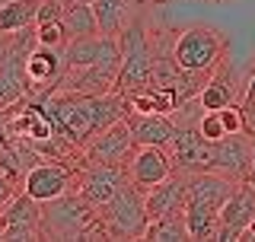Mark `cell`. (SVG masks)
Here are the masks:
<instances>
[{"mask_svg":"<svg viewBox=\"0 0 255 242\" xmlns=\"http://www.w3.org/2000/svg\"><path fill=\"white\" fill-rule=\"evenodd\" d=\"M118 42H122V70H118V86L115 93H137L143 86H150V80H153V64H156V51H153V42H150L147 35V26H143V19L128 22V29L118 35Z\"/></svg>","mask_w":255,"mask_h":242,"instance_id":"1","label":"cell"},{"mask_svg":"<svg viewBox=\"0 0 255 242\" xmlns=\"http://www.w3.org/2000/svg\"><path fill=\"white\" fill-rule=\"evenodd\" d=\"M99 214L96 207L80 195L77 188L64 191V195L51 198L42 204V239H80L83 227Z\"/></svg>","mask_w":255,"mask_h":242,"instance_id":"2","label":"cell"},{"mask_svg":"<svg viewBox=\"0 0 255 242\" xmlns=\"http://www.w3.org/2000/svg\"><path fill=\"white\" fill-rule=\"evenodd\" d=\"M227 51V38L220 32H214L211 26H191L185 32H179L172 42V58L182 70L201 74V70H214L217 61Z\"/></svg>","mask_w":255,"mask_h":242,"instance_id":"3","label":"cell"},{"mask_svg":"<svg viewBox=\"0 0 255 242\" xmlns=\"http://www.w3.org/2000/svg\"><path fill=\"white\" fill-rule=\"evenodd\" d=\"M106 220L112 223L115 230V239H143L147 233V223H150V214H147V191L140 185L128 182L115 198H112L109 207H102Z\"/></svg>","mask_w":255,"mask_h":242,"instance_id":"4","label":"cell"},{"mask_svg":"<svg viewBox=\"0 0 255 242\" xmlns=\"http://www.w3.org/2000/svg\"><path fill=\"white\" fill-rule=\"evenodd\" d=\"M131 182V169L115 166V163H83L77 169V182L74 188L83 195L96 211L112 204V198Z\"/></svg>","mask_w":255,"mask_h":242,"instance_id":"5","label":"cell"},{"mask_svg":"<svg viewBox=\"0 0 255 242\" xmlns=\"http://www.w3.org/2000/svg\"><path fill=\"white\" fill-rule=\"evenodd\" d=\"M42 239V201L16 191L0 211V242H38Z\"/></svg>","mask_w":255,"mask_h":242,"instance_id":"6","label":"cell"},{"mask_svg":"<svg viewBox=\"0 0 255 242\" xmlns=\"http://www.w3.org/2000/svg\"><path fill=\"white\" fill-rule=\"evenodd\" d=\"M64 70H67V58H64V48H48V45H35L26 58V86H29V96L35 99H45L48 93L58 90Z\"/></svg>","mask_w":255,"mask_h":242,"instance_id":"7","label":"cell"},{"mask_svg":"<svg viewBox=\"0 0 255 242\" xmlns=\"http://www.w3.org/2000/svg\"><path fill=\"white\" fill-rule=\"evenodd\" d=\"M134 147H137V140H134V131H131V124H128V118H125V121H118V124L106 127V131L93 134L80 150H83V163L128 166V163H131Z\"/></svg>","mask_w":255,"mask_h":242,"instance_id":"8","label":"cell"},{"mask_svg":"<svg viewBox=\"0 0 255 242\" xmlns=\"http://www.w3.org/2000/svg\"><path fill=\"white\" fill-rule=\"evenodd\" d=\"M211 172L230 175L236 182H246L252 172V131L227 134L220 140H211Z\"/></svg>","mask_w":255,"mask_h":242,"instance_id":"9","label":"cell"},{"mask_svg":"<svg viewBox=\"0 0 255 242\" xmlns=\"http://www.w3.org/2000/svg\"><path fill=\"white\" fill-rule=\"evenodd\" d=\"M255 220V185L239 182L236 191L227 198V204L220 207V227L214 233V242H239L249 233Z\"/></svg>","mask_w":255,"mask_h":242,"instance_id":"10","label":"cell"},{"mask_svg":"<svg viewBox=\"0 0 255 242\" xmlns=\"http://www.w3.org/2000/svg\"><path fill=\"white\" fill-rule=\"evenodd\" d=\"M118 70H122V58L93 64V67H67L54 93H77V96H106V93H115Z\"/></svg>","mask_w":255,"mask_h":242,"instance_id":"11","label":"cell"},{"mask_svg":"<svg viewBox=\"0 0 255 242\" xmlns=\"http://www.w3.org/2000/svg\"><path fill=\"white\" fill-rule=\"evenodd\" d=\"M77 182V169L61 163V159H42V163H35L26 172V179H22V191L32 195L35 201H51L64 195V191H70Z\"/></svg>","mask_w":255,"mask_h":242,"instance_id":"12","label":"cell"},{"mask_svg":"<svg viewBox=\"0 0 255 242\" xmlns=\"http://www.w3.org/2000/svg\"><path fill=\"white\" fill-rule=\"evenodd\" d=\"M128 169H131V182L147 191V188H153V185H159L163 179H169V175L175 172V163H172V153L166 147H156V143H137L134 153H131Z\"/></svg>","mask_w":255,"mask_h":242,"instance_id":"13","label":"cell"},{"mask_svg":"<svg viewBox=\"0 0 255 242\" xmlns=\"http://www.w3.org/2000/svg\"><path fill=\"white\" fill-rule=\"evenodd\" d=\"M236 179L220 172H195L188 175V198L185 207H201V211H217L227 204V198L236 191Z\"/></svg>","mask_w":255,"mask_h":242,"instance_id":"14","label":"cell"},{"mask_svg":"<svg viewBox=\"0 0 255 242\" xmlns=\"http://www.w3.org/2000/svg\"><path fill=\"white\" fill-rule=\"evenodd\" d=\"M64 58H67V67H93V64L102 61H118L122 58V42L115 35H83V38H70L67 48H64Z\"/></svg>","mask_w":255,"mask_h":242,"instance_id":"15","label":"cell"},{"mask_svg":"<svg viewBox=\"0 0 255 242\" xmlns=\"http://www.w3.org/2000/svg\"><path fill=\"white\" fill-rule=\"evenodd\" d=\"M185 198H188V172H175L169 179H163L159 185L147 188V214L150 220L156 217H169V214H182L185 211Z\"/></svg>","mask_w":255,"mask_h":242,"instance_id":"16","label":"cell"},{"mask_svg":"<svg viewBox=\"0 0 255 242\" xmlns=\"http://www.w3.org/2000/svg\"><path fill=\"white\" fill-rule=\"evenodd\" d=\"M128 124L137 143H156V147L172 150L175 137H179V121L172 115H159V112H131Z\"/></svg>","mask_w":255,"mask_h":242,"instance_id":"17","label":"cell"},{"mask_svg":"<svg viewBox=\"0 0 255 242\" xmlns=\"http://www.w3.org/2000/svg\"><path fill=\"white\" fill-rule=\"evenodd\" d=\"M198 99H201V106L207 112H220V109H227V106L236 102V74L223 58L217 61V67L211 70V80H207L204 90L198 93Z\"/></svg>","mask_w":255,"mask_h":242,"instance_id":"18","label":"cell"},{"mask_svg":"<svg viewBox=\"0 0 255 242\" xmlns=\"http://www.w3.org/2000/svg\"><path fill=\"white\" fill-rule=\"evenodd\" d=\"M93 3V13H96V22H99V32L102 35H122L131 22V0H90Z\"/></svg>","mask_w":255,"mask_h":242,"instance_id":"19","label":"cell"},{"mask_svg":"<svg viewBox=\"0 0 255 242\" xmlns=\"http://www.w3.org/2000/svg\"><path fill=\"white\" fill-rule=\"evenodd\" d=\"M42 0H3L0 3V32H19L35 26V13Z\"/></svg>","mask_w":255,"mask_h":242,"instance_id":"20","label":"cell"},{"mask_svg":"<svg viewBox=\"0 0 255 242\" xmlns=\"http://www.w3.org/2000/svg\"><path fill=\"white\" fill-rule=\"evenodd\" d=\"M143 239H150V242H188V239H191V230H188L185 211L150 220V223H147V233H143Z\"/></svg>","mask_w":255,"mask_h":242,"instance_id":"21","label":"cell"},{"mask_svg":"<svg viewBox=\"0 0 255 242\" xmlns=\"http://www.w3.org/2000/svg\"><path fill=\"white\" fill-rule=\"evenodd\" d=\"M64 26H67L70 38L96 35V32H99V22H96V13H93L90 0H67V6H64Z\"/></svg>","mask_w":255,"mask_h":242,"instance_id":"22","label":"cell"},{"mask_svg":"<svg viewBox=\"0 0 255 242\" xmlns=\"http://www.w3.org/2000/svg\"><path fill=\"white\" fill-rule=\"evenodd\" d=\"M35 42L48 45V48H67L70 32L64 26V19H51V22H38L35 26Z\"/></svg>","mask_w":255,"mask_h":242,"instance_id":"23","label":"cell"},{"mask_svg":"<svg viewBox=\"0 0 255 242\" xmlns=\"http://www.w3.org/2000/svg\"><path fill=\"white\" fill-rule=\"evenodd\" d=\"M198 127H201V134L207 140H220V137H227V124H223V115L220 112H201V121H198Z\"/></svg>","mask_w":255,"mask_h":242,"instance_id":"24","label":"cell"},{"mask_svg":"<svg viewBox=\"0 0 255 242\" xmlns=\"http://www.w3.org/2000/svg\"><path fill=\"white\" fill-rule=\"evenodd\" d=\"M220 115H223V124H227V131H230V134L252 131V127H249V121H246V109H243V102H233V106L220 109Z\"/></svg>","mask_w":255,"mask_h":242,"instance_id":"25","label":"cell"},{"mask_svg":"<svg viewBox=\"0 0 255 242\" xmlns=\"http://www.w3.org/2000/svg\"><path fill=\"white\" fill-rule=\"evenodd\" d=\"M16 191H19V185L10 182L3 172H0V207H6V201H10V198L16 195Z\"/></svg>","mask_w":255,"mask_h":242,"instance_id":"26","label":"cell"},{"mask_svg":"<svg viewBox=\"0 0 255 242\" xmlns=\"http://www.w3.org/2000/svg\"><path fill=\"white\" fill-rule=\"evenodd\" d=\"M239 102H243L246 112L255 109V70H252V77H249V83H246V93H243V99H239Z\"/></svg>","mask_w":255,"mask_h":242,"instance_id":"27","label":"cell"},{"mask_svg":"<svg viewBox=\"0 0 255 242\" xmlns=\"http://www.w3.org/2000/svg\"><path fill=\"white\" fill-rule=\"evenodd\" d=\"M246 182L255 185V131H252V172H249V179H246Z\"/></svg>","mask_w":255,"mask_h":242,"instance_id":"28","label":"cell"},{"mask_svg":"<svg viewBox=\"0 0 255 242\" xmlns=\"http://www.w3.org/2000/svg\"><path fill=\"white\" fill-rule=\"evenodd\" d=\"M243 239H255V220H252V227H249V233H246Z\"/></svg>","mask_w":255,"mask_h":242,"instance_id":"29","label":"cell"}]
</instances>
